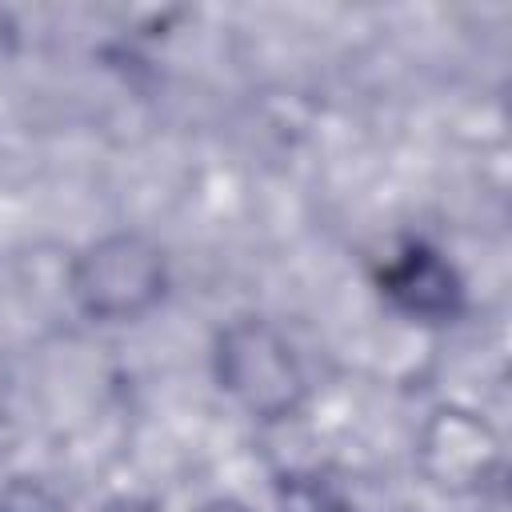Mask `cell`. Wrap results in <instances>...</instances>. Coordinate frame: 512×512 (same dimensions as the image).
Here are the masks:
<instances>
[{
    "mask_svg": "<svg viewBox=\"0 0 512 512\" xmlns=\"http://www.w3.org/2000/svg\"><path fill=\"white\" fill-rule=\"evenodd\" d=\"M384 284L404 308H412L420 316H444V312H452V300H456L452 268L436 252H424V248H408L384 272Z\"/></svg>",
    "mask_w": 512,
    "mask_h": 512,
    "instance_id": "6da1fadb",
    "label": "cell"
}]
</instances>
